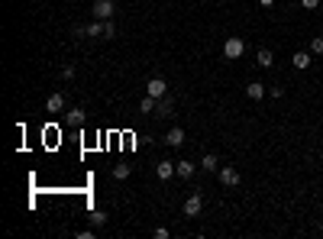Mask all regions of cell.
Returning a JSON list of instances; mask_svg holds the SVG:
<instances>
[{
    "label": "cell",
    "instance_id": "cell-1",
    "mask_svg": "<svg viewBox=\"0 0 323 239\" xmlns=\"http://www.w3.org/2000/svg\"><path fill=\"white\" fill-rule=\"evenodd\" d=\"M243 52H246V42H243L239 36H230V39L223 42V55L230 58V61H236L239 55H243Z\"/></svg>",
    "mask_w": 323,
    "mask_h": 239
},
{
    "label": "cell",
    "instance_id": "cell-2",
    "mask_svg": "<svg viewBox=\"0 0 323 239\" xmlns=\"http://www.w3.org/2000/svg\"><path fill=\"white\" fill-rule=\"evenodd\" d=\"M217 178H220V184H223V188H236V184H239V172H236L233 165H220Z\"/></svg>",
    "mask_w": 323,
    "mask_h": 239
},
{
    "label": "cell",
    "instance_id": "cell-3",
    "mask_svg": "<svg viewBox=\"0 0 323 239\" xmlns=\"http://www.w3.org/2000/svg\"><path fill=\"white\" fill-rule=\"evenodd\" d=\"M94 19H113V0H97L94 3Z\"/></svg>",
    "mask_w": 323,
    "mask_h": 239
},
{
    "label": "cell",
    "instance_id": "cell-4",
    "mask_svg": "<svg viewBox=\"0 0 323 239\" xmlns=\"http://www.w3.org/2000/svg\"><path fill=\"white\" fill-rule=\"evenodd\" d=\"M146 87H149V97H155V100L168 94V84H165V78H149Z\"/></svg>",
    "mask_w": 323,
    "mask_h": 239
},
{
    "label": "cell",
    "instance_id": "cell-5",
    "mask_svg": "<svg viewBox=\"0 0 323 239\" xmlns=\"http://www.w3.org/2000/svg\"><path fill=\"white\" fill-rule=\"evenodd\" d=\"M201 207H204V197L201 194H191L188 201H184V217H197V214H201Z\"/></svg>",
    "mask_w": 323,
    "mask_h": 239
},
{
    "label": "cell",
    "instance_id": "cell-6",
    "mask_svg": "<svg viewBox=\"0 0 323 239\" xmlns=\"http://www.w3.org/2000/svg\"><path fill=\"white\" fill-rule=\"evenodd\" d=\"M155 175H159L162 181H168L171 175H178V165H175V162H168V159H162L159 165H155Z\"/></svg>",
    "mask_w": 323,
    "mask_h": 239
},
{
    "label": "cell",
    "instance_id": "cell-7",
    "mask_svg": "<svg viewBox=\"0 0 323 239\" xmlns=\"http://www.w3.org/2000/svg\"><path fill=\"white\" fill-rule=\"evenodd\" d=\"M171 110H175V100H171V94L159 97V104H155V117H171Z\"/></svg>",
    "mask_w": 323,
    "mask_h": 239
},
{
    "label": "cell",
    "instance_id": "cell-8",
    "mask_svg": "<svg viewBox=\"0 0 323 239\" xmlns=\"http://www.w3.org/2000/svg\"><path fill=\"white\" fill-rule=\"evenodd\" d=\"M165 142H168L171 149H181V146H184V129H181V126L168 129V136H165Z\"/></svg>",
    "mask_w": 323,
    "mask_h": 239
},
{
    "label": "cell",
    "instance_id": "cell-9",
    "mask_svg": "<svg viewBox=\"0 0 323 239\" xmlns=\"http://www.w3.org/2000/svg\"><path fill=\"white\" fill-rule=\"evenodd\" d=\"M45 110L49 113H61L65 110V94H52V97L45 100Z\"/></svg>",
    "mask_w": 323,
    "mask_h": 239
},
{
    "label": "cell",
    "instance_id": "cell-10",
    "mask_svg": "<svg viewBox=\"0 0 323 239\" xmlns=\"http://www.w3.org/2000/svg\"><path fill=\"white\" fill-rule=\"evenodd\" d=\"M265 94H269V91H265V84H259V81H252V84L246 87V97H249V100H262Z\"/></svg>",
    "mask_w": 323,
    "mask_h": 239
},
{
    "label": "cell",
    "instance_id": "cell-11",
    "mask_svg": "<svg viewBox=\"0 0 323 239\" xmlns=\"http://www.w3.org/2000/svg\"><path fill=\"white\" fill-rule=\"evenodd\" d=\"M256 65H259V68H272V65H275L272 49H259V52H256Z\"/></svg>",
    "mask_w": 323,
    "mask_h": 239
},
{
    "label": "cell",
    "instance_id": "cell-12",
    "mask_svg": "<svg viewBox=\"0 0 323 239\" xmlns=\"http://www.w3.org/2000/svg\"><path fill=\"white\" fill-rule=\"evenodd\" d=\"M291 65L298 68V71H304V68H311V52H294Z\"/></svg>",
    "mask_w": 323,
    "mask_h": 239
},
{
    "label": "cell",
    "instance_id": "cell-13",
    "mask_svg": "<svg viewBox=\"0 0 323 239\" xmlns=\"http://www.w3.org/2000/svg\"><path fill=\"white\" fill-rule=\"evenodd\" d=\"M65 120H68V126H74V129L84 126V110H78V107H74V110H68V113H65Z\"/></svg>",
    "mask_w": 323,
    "mask_h": 239
},
{
    "label": "cell",
    "instance_id": "cell-14",
    "mask_svg": "<svg viewBox=\"0 0 323 239\" xmlns=\"http://www.w3.org/2000/svg\"><path fill=\"white\" fill-rule=\"evenodd\" d=\"M201 168H204V172H220V159H217L214 152H207V155L201 159Z\"/></svg>",
    "mask_w": 323,
    "mask_h": 239
},
{
    "label": "cell",
    "instance_id": "cell-15",
    "mask_svg": "<svg viewBox=\"0 0 323 239\" xmlns=\"http://www.w3.org/2000/svg\"><path fill=\"white\" fill-rule=\"evenodd\" d=\"M178 178H181V181L194 178V162H178Z\"/></svg>",
    "mask_w": 323,
    "mask_h": 239
},
{
    "label": "cell",
    "instance_id": "cell-16",
    "mask_svg": "<svg viewBox=\"0 0 323 239\" xmlns=\"http://www.w3.org/2000/svg\"><path fill=\"white\" fill-rule=\"evenodd\" d=\"M87 36L91 39H104V19H94V23L87 26Z\"/></svg>",
    "mask_w": 323,
    "mask_h": 239
},
{
    "label": "cell",
    "instance_id": "cell-17",
    "mask_svg": "<svg viewBox=\"0 0 323 239\" xmlns=\"http://www.w3.org/2000/svg\"><path fill=\"white\" fill-rule=\"evenodd\" d=\"M155 104H159V100L146 94V97H142V104H139V110H142V113H155Z\"/></svg>",
    "mask_w": 323,
    "mask_h": 239
},
{
    "label": "cell",
    "instance_id": "cell-18",
    "mask_svg": "<svg viewBox=\"0 0 323 239\" xmlns=\"http://www.w3.org/2000/svg\"><path fill=\"white\" fill-rule=\"evenodd\" d=\"M113 178H116V181H126V178H129V165H116V168H113Z\"/></svg>",
    "mask_w": 323,
    "mask_h": 239
},
{
    "label": "cell",
    "instance_id": "cell-19",
    "mask_svg": "<svg viewBox=\"0 0 323 239\" xmlns=\"http://www.w3.org/2000/svg\"><path fill=\"white\" fill-rule=\"evenodd\" d=\"M116 36V23L113 19H104V39H113Z\"/></svg>",
    "mask_w": 323,
    "mask_h": 239
},
{
    "label": "cell",
    "instance_id": "cell-20",
    "mask_svg": "<svg viewBox=\"0 0 323 239\" xmlns=\"http://www.w3.org/2000/svg\"><path fill=\"white\" fill-rule=\"evenodd\" d=\"M311 52H314V55H323V36H314L311 39Z\"/></svg>",
    "mask_w": 323,
    "mask_h": 239
},
{
    "label": "cell",
    "instance_id": "cell-21",
    "mask_svg": "<svg viewBox=\"0 0 323 239\" xmlns=\"http://www.w3.org/2000/svg\"><path fill=\"white\" fill-rule=\"evenodd\" d=\"M104 223H107V214H100V210H97V214H91V227H104Z\"/></svg>",
    "mask_w": 323,
    "mask_h": 239
},
{
    "label": "cell",
    "instance_id": "cell-22",
    "mask_svg": "<svg viewBox=\"0 0 323 239\" xmlns=\"http://www.w3.org/2000/svg\"><path fill=\"white\" fill-rule=\"evenodd\" d=\"M61 78L71 81V78H74V65H65V68H61Z\"/></svg>",
    "mask_w": 323,
    "mask_h": 239
},
{
    "label": "cell",
    "instance_id": "cell-23",
    "mask_svg": "<svg viewBox=\"0 0 323 239\" xmlns=\"http://www.w3.org/2000/svg\"><path fill=\"white\" fill-rule=\"evenodd\" d=\"M94 236H97V227H94V230H81V233H78V239H94Z\"/></svg>",
    "mask_w": 323,
    "mask_h": 239
},
{
    "label": "cell",
    "instance_id": "cell-24",
    "mask_svg": "<svg viewBox=\"0 0 323 239\" xmlns=\"http://www.w3.org/2000/svg\"><path fill=\"white\" fill-rule=\"evenodd\" d=\"M301 6H304V10H317L320 0H301Z\"/></svg>",
    "mask_w": 323,
    "mask_h": 239
},
{
    "label": "cell",
    "instance_id": "cell-25",
    "mask_svg": "<svg viewBox=\"0 0 323 239\" xmlns=\"http://www.w3.org/2000/svg\"><path fill=\"white\" fill-rule=\"evenodd\" d=\"M269 94H272L275 100H278V97H285V87H278V84H275V87H269Z\"/></svg>",
    "mask_w": 323,
    "mask_h": 239
},
{
    "label": "cell",
    "instance_id": "cell-26",
    "mask_svg": "<svg viewBox=\"0 0 323 239\" xmlns=\"http://www.w3.org/2000/svg\"><path fill=\"white\" fill-rule=\"evenodd\" d=\"M152 236H155V239H168L171 233H168V230H165V227H159V230H152Z\"/></svg>",
    "mask_w": 323,
    "mask_h": 239
},
{
    "label": "cell",
    "instance_id": "cell-27",
    "mask_svg": "<svg viewBox=\"0 0 323 239\" xmlns=\"http://www.w3.org/2000/svg\"><path fill=\"white\" fill-rule=\"evenodd\" d=\"M259 3H262V6H275V0H259Z\"/></svg>",
    "mask_w": 323,
    "mask_h": 239
}]
</instances>
